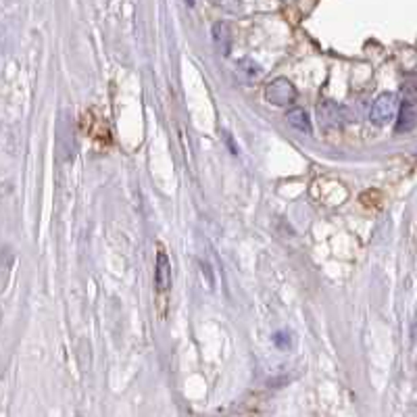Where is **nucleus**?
Segmentation results:
<instances>
[{
    "label": "nucleus",
    "instance_id": "obj_1",
    "mask_svg": "<svg viewBox=\"0 0 417 417\" xmlns=\"http://www.w3.org/2000/svg\"><path fill=\"white\" fill-rule=\"evenodd\" d=\"M397 109H399V98H397V94L384 92V94H380V96L376 98V102H374V107H371V113H369V119H371L374 125L384 128V125H388V123L395 119Z\"/></svg>",
    "mask_w": 417,
    "mask_h": 417
},
{
    "label": "nucleus",
    "instance_id": "obj_2",
    "mask_svg": "<svg viewBox=\"0 0 417 417\" xmlns=\"http://www.w3.org/2000/svg\"><path fill=\"white\" fill-rule=\"evenodd\" d=\"M265 100L273 107H288L296 100V90L286 78H278L265 88Z\"/></svg>",
    "mask_w": 417,
    "mask_h": 417
},
{
    "label": "nucleus",
    "instance_id": "obj_3",
    "mask_svg": "<svg viewBox=\"0 0 417 417\" xmlns=\"http://www.w3.org/2000/svg\"><path fill=\"white\" fill-rule=\"evenodd\" d=\"M157 290L159 292H167L171 286V265H169V257L165 250H159L157 254V278H155Z\"/></svg>",
    "mask_w": 417,
    "mask_h": 417
},
{
    "label": "nucleus",
    "instance_id": "obj_4",
    "mask_svg": "<svg viewBox=\"0 0 417 417\" xmlns=\"http://www.w3.org/2000/svg\"><path fill=\"white\" fill-rule=\"evenodd\" d=\"M211 34H213V42L221 50V55H228L230 48H232V29H230V25L224 23V21H217L213 25Z\"/></svg>",
    "mask_w": 417,
    "mask_h": 417
},
{
    "label": "nucleus",
    "instance_id": "obj_5",
    "mask_svg": "<svg viewBox=\"0 0 417 417\" xmlns=\"http://www.w3.org/2000/svg\"><path fill=\"white\" fill-rule=\"evenodd\" d=\"M286 119H288V123H290L294 130H299V132H303V134H311V119H309L307 111H303V109H292V111H288Z\"/></svg>",
    "mask_w": 417,
    "mask_h": 417
},
{
    "label": "nucleus",
    "instance_id": "obj_6",
    "mask_svg": "<svg viewBox=\"0 0 417 417\" xmlns=\"http://www.w3.org/2000/svg\"><path fill=\"white\" fill-rule=\"evenodd\" d=\"M416 125V115L411 113V104L403 102V109L399 113V123H397V132H407Z\"/></svg>",
    "mask_w": 417,
    "mask_h": 417
},
{
    "label": "nucleus",
    "instance_id": "obj_7",
    "mask_svg": "<svg viewBox=\"0 0 417 417\" xmlns=\"http://www.w3.org/2000/svg\"><path fill=\"white\" fill-rule=\"evenodd\" d=\"M401 96H403V102H407V104L417 102V80L416 82H411V80H409V82L403 83Z\"/></svg>",
    "mask_w": 417,
    "mask_h": 417
},
{
    "label": "nucleus",
    "instance_id": "obj_8",
    "mask_svg": "<svg viewBox=\"0 0 417 417\" xmlns=\"http://www.w3.org/2000/svg\"><path fill=\"white\" fill-rule=\"evenodd\" d=\"M219 8L228 11V13H238L242 6V0H213Z\"/></svg>",
    "mask_w": 417,
    "mask_h": 417
}]
</instances>
